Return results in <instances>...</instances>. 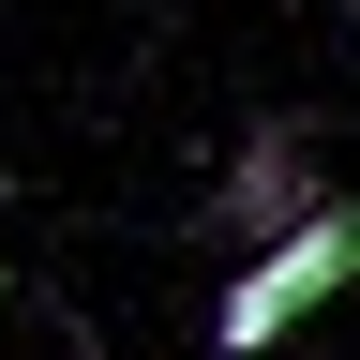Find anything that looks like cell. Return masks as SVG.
Returning <instances> with one entry per match:
<instances>
[{
	"instance_id": "1",
	"label": "cell",
	"mask_w": 360,
	"mask_h": 360,
	"mask_svg": "<svg viewBox=\"0 0 360 360\" xmlns=\"http://www.w3.org/2000/svg\"><path fill=\"white\" fill-rule=\"evenodd\" d=\"M345 285H360V195H330L315 225H285V240H255V255H240L210 360H270V345H285L315 300H345Z\"/></svg>"
},
{
	"instance_id": "2",
	"label": "cell",
	"mask_w": 360,
	"mask_h": 360,
	"mask_svg": "<svg viewBox=\"0 0 360 360\" xmlns=\"http://www.w3.org/2000/svg\"><path fill=\"white\" fill-rule=\"evenodd\" d=\"M315 210H330L315 135H300V120H255V135H240V165H225V195H210V225L255 255V240H285V225H315Z\"/></svg>"
}]
</instances>
